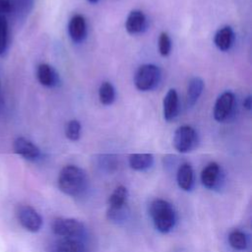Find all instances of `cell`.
<instances>
[{
	"label": "cell",
	"mask_w": 252,
	"mask_h": 252,
	"mask_svg": "<svg viewBox=\"0 0 252 252\" xmlns=\"http://www.w3.org/2000/svg\"><path fill=\"white\" fill-rule=\"evenodd\" d=\"M147 25V19L145 14L140 10H133L129 13L126 22L125 28L130 34H137L142 32Z\"/></svg>",
	"instance_id": "cell-14"
},
{
	"label": "cell",
	"mask_w": 252,
	"mask_h": 252,
	"mask_svg": "<svg viewBox=\"0 0 252 252\" xmlns=\"http://www.w3.org/2000/svg\"><path fill=\"white\" fill-rule=\"evenodd\" d=\"M53 233L65 238H86L87 229L85 224L75 219L57 218L51 223Z\"/></svg>",
	"instance_id": "cell-4"
},
{
	"label": "cell",
	"mask_w": 252,
	"mask_h": 252,
	"mask_svg": "<svg viewBox=\"0 0 252 252\" xmlns=\"http://www.w3.org/2000/svg\"><path fill=\"white\" fill-rule=\"evenodd\" d=\"M128 190L125 186L120 185L114 189L108 198L107 218L111 221L124 220L128 213L127 207Z\"/></svg>",
	"instance_id": "cell-3"
},
{
	"label": "cell",
	"mask_w": 252,
	"mask_h": 252,
	"mask_svg": "<svg viewBox=\"0 0 252 252\" xmlns=\"http://www.w3.org/2000/svg\"><path fill=\"white\" fill-rule=\"evenodd\" d=\"M9 46V23L7 16L0 15V56L5 55Z\"/></svg>",
	"instance_id": "cell-20"
},
{
	"label": "cell",
	"mask_w": 252,
	"mask_h": 252,
	"mask_svg": "<svg viewBox=\"0 0 252 252\" xmlns=\"http://www.w3.org/2000/svg\"><path fill=\"white\" fill-rule=\"evenodd\" d=\"M221 179L220 167L217 162H210L201 172L202 184L208 189H215L220 185Z\"/></svg>",
	"instance_id": "cell-11"
},
{
	"label": "cell",
	"mask_w": 252,
	"mask_h": 252,
	"mask_svg": "<svg viewBox=\"0 0 252 252\" xmlns=\"http://www.w3.org/2000/svg\"><path fill=\"white\" fill-rule=\"evenodd\" d=\"M160 71L154 64H144L136 72L134 83L136 88L142 92L153 90L158 83Z\"/></svg>",
	"instance_id": "cell-5"
},
{
	"label": "cell",
	"mask_w": 252,
	"mask_h": 252,
	"mask_svg": "<svg viewBox=\"0 0 252 252\" xmlns=\"http://www.w3.org/2000/svg\"><path fill=\"white\" fill-rule=\"evenodd\" d=\"M228 242L229 245L235 250H244L248 244L245 233L238 229H234L228 234Z\"/></svg>",
	"instance_id": "cell-22"
},
{
	"label": "cell",
	"mask_w": 252,
	"mask_h": 252,
	"mask_svg": "<svg viewBox=\"0 0 252 252\" xmlns=\"http://www.w3.org/2000/svg\"><path fill=\"white\" fill-rule=\"evenodd\" d=\"M154 163L152 154H132L129 157V165L134 170H146Z\"/></svg>",
	"instance_id": "cell-19"
},
{
	"label": "cell",
	"mask_w": 252,
	"mask_h": 252,
	"mask_svg": "<svg viewBox=\"0 0 252 252\" xmlns=\"http://www.w3.org/2000/svg\"><path fill=\"white\" fill-rule=\"evenodd\" d=\"M47 252H89L86 238L59 237L52 241Z\"/></svg>",
	"instance_id": "cell-8"
},
{
	"label": "cell",
	"mask_w": 252,
	"mask_h": 252,
	"mask_svg": "<svg viewBox=\"0 0 252 252\" xmlns=\"http://www.w3.org/2000/svg\"><path fill=\"white\" fill-rule=\"evenodd\" d=\"M34 0H19V6L16 15L19 17H25L32 8Z\"/></svg>",
	"instance_id": "cell-26"
},
{
	"label": "cell",
	"mask_w": 252,
	"mask_h": 252,
	"mask_svg": "<svg viewBox=\"0 0 252 252\" xmlns=\"http://www.w3.org/2000/svg\"><path fill=\"white\" fill-rule=\"evenodd\" d=\"M81 132H82L81 123L76 119H72L68 121V123L65 126V135L71 141L79 140L81 137Z\"/></svg>",
	"instance_id": "cell-23"
},
{
	"label": "cell",
	"mask_w": 252,
	"mask_h": 252,
	"mask_svg": "<svg viewBox=\"0 0 252 252\" xmlns=\"http://www.w3.org/2000/svg\"><path fill=\"white\" fill-rule=\"evenodd\" d=\"M234 40V32L228 26L222 27L217 31L214 36L215 45L221 51L228 50Z\"/></svg>",
	"instance_id": "cell-17"
},
{
	"label": "cell",
	"mask_w": 252,
	"mask_h": 252,
	"mask_svg": "<svg viewBox=\"0 0 252 252\" xmlns=\"http://www.w3.org/2000/svg\"><path fill=\"white\" fill-rule=\"evenodd\" d=\"M3 106V95H2V88H1V83H0V112L2 110Z\"/></svg>",
	"instance_id": "cell-28"
},
{
	"label": "cell",
	"mask_w": 252,
	"mask_h": 252,
	"mask_svg": "<svg viewBox=\"0 0 252 252\" xmlns=\"http://www.w3.org/2000/svg\"><path fill=\"white\" fill-rule=\"evenodd\" d=\"M91 3H95V2H97L98 0H89Z\"/></svg>",
	"instance_id": "cell-29"
},
{
	"label": "cell",
	"mask_w": 252,
	"mask_h": 252,
	"mask_svg": "<svg viewBox=\"0 0 252 252\" xmlns=\"http://www.w3.org/2000/svg\"><path fill=\"white\" fill-rule=\"evenodd\" d=\"M99 101L104 105L111 104L115 99V90L109 82H103L98 89Z\"/></svg>",
	"instance_id": "cell-21"
},
{
	"label": "cell",
	"mask_w": 252,
	"mask_h": 252,
	"mask_svg": "<svg viewBox=\"0 0 252 252\" xmlns=\"http://www.w3.org/2000/svg\"><path fill=\"white\" fill-rule=\"evenodd\" d=\"M35 74L38 83L47 88H52L56 86L59 81L57 72L51 65L47 63L39 64L36 67Z\"/></svg>",
	"instance_id": "cell-12"
},
{
	"label": "cell",
	"mask_w": 252,
	"mask_h": 252,
	"mask_svg": "<svg viewBox=\"0 0 252 252\" xmlns=\"http://www.w3.org/2000/svg\"><path fill=\"white\" fill-rule=\"evenodd\" d=\"M204 90V81L199 77H193L187 87V94H186V101L188 106H193L197 100L199 99L200 95L202 94Z\"/></svg>",
	"instance_id": "cell-18"
},
{
	"label": "cell",
	"mask_w": 252,
	"mask_h": 252,
	"mask_svg": "<svg viewBox=\"0 0 252 252\" xmlns=\"http://www.w3.org/2000/svg\"><path fill=\"white\" fill-rule=\"evenodd\" d=\"M155 227L161 233H168L175 225L176 213L173 206L164 199H155L149 208Z\"/></svg>",
	"instance_id": "cell-2"
},
{
	"label": "cell",
	"mask_w": 252,
	"mask_h": 252,
	"mask_svg": "<svg viewBox=\"0 0 252 252\" xmlns=\"http://www.w3.org/2000/svg\"><path fill=\"white\" fill-rule=\"evenodd\" d=\"M171 50V40L167 32H160L158 37V51L161 56H167Z\"/></svg>",
	"instance_id": "cell-24"
},
{
	"label": "cell",
	"mask_w": 252,
	"mask_h": 252,
	"mask_svg": "<svg viewBox=\"0 0 252 252\" xmlns=\"http://www.w3.org/2000/svg\"><path fill=\"white\" fill-rule=\"evenodd\" d=\"M235 96L231 92L222 93L216 100L214 106V118L218 122H223L228 119L234 108Z\"/></svg>",
	"instance_id": "cell-9"
},
{
	"label": "cell",
	"mask_w": 252,
	"mask_h": 252,
	"mask_svg": "<svg viewBox=\"0 0 252 252\" xmlns=\"http://www.w3.org/2000/svg\"><path fill=\"white\" fill-rule=\"evenodd\" d=\"M177 184L180 189L190 191L194 184V171L190 163L184 162L180 164L176 174Z\"/></svg>",
	"instance_id": "cell-16"
},
{
	"label": "cell",
	"mask_w": 252,
	"mask_h": 252,
	"mask_svg": "<svg viewBox=\"0 0 252 252\" xmlns=\"http://www.w3.org/2000/svg\"><path fill=\"white\" fill-rule=\"evenodd\" d=\"M243 106H244V108H246L247 110H251V108H252V97H251V95H248V96H246L245 98H244V100H243Z\"/></svg>",
	"instance_id": "cell-27"
},
{
	"label": "cell",
	"mask_w": 252,
	"mask_h": 252,
	"mask_svg": "<svg viewBox=\"0 0 252 252\" xmlns=\"http://www.w3.org/2000/svg\"><path fill=\"white\" fill-rule=\"evenodd\" d=\"M68 32L71 39L75 42H81L87 33V25L84 16L81 14L74 15L68 24Z\"/></svg>",
	"instance_id": "cell-13"
},
{
	"label": "cell",
	"mask_w": 252,
	"mask_h": 252,
	"mask_svg": "<svg viewBox=\"0 0 252 252\" xmlns=\"http://www.w3.org/2000/svg\"><path fill=\"white\" fill-rule=\"evenodd\" d=\"M16 215L21 225L31 232H37L42 226V218L39 213L30 205H20L17 207Z\"/></svg>",
	"instance_id": "cell-7"
},
{
	"label": "cell",
	"mask_w": 252,
	"mask_h": 252,
	"mask_svg": "<svg viewBox=\"0 0 252 252\" xmlns=\"http://www.w3.org/2000/svg\"><path fill=\"white\" fill-rule=\"evenodd\" d=\"M178 112V94L174 89L168 90L162 101L163 118L166 121L172 120Z\"/></svg>",
	"instance_id": "cell-15"
},
{
	"label": "cell",
	"mask_w": 252,
	"mask_h": 252,
	"mask_svg": "<svg viewBox=\"0 0 252 252\" xmlns=\"http://www.w3.org/2000/svg\"><path fill=\"white\" fill-rule=\"evenodd\" d=\"M13 150L15 154L31 161L38 159L41 154L39 148L31 140L25 137H18L15 139L13 143Z\"/></svg>",
	"instance_id": "cell-10"
},
{
	"label": "cell",
	"mask_w": 252,
	"mask_h": 252,
	"mask_svg": "<svg viewBox=\"0 0 252 252\" xmlns=\"http://www.w3.org/2000/svg\"><path fill=\"white\" fill-rule=\"evenodd\" d=\"M19 6V0H0V15L16 14Z\"/></svg>",
	"instance_id": "cell-25"
},
{
	"label": "cell",
	"mask_w": 252,
	"mask_h": 252,
	"mask_svg": "<svg viewBox=\"0 0 252 252\" xmlns=\"http://www.w3.org/2000/svg\"><path fill=\"white\" fill-rule=\"evenodd\" d=\"M58 187L71 197L81 196L88 187V176L81 167L69 164L64 166L58 175Z\"/></svg>",
	"instance_id": "cell-1"
},
{
	"label": "cell",
	"mask_w": 252,
	"mask_h": 252,
	"mask_svg": "<svg viewBox=\"0 0 252 252\" xmlns=\"http://www.w3.org/2000/svg\"><path fill=\"white\" fill-rule=\"evenodd\" d=\"M198 145V134L196 130L189 125L178 127L173 136V146L181 154L191 152Z\"/></svg>",
	"instance_id": "cell-6"
}]
</instances>
